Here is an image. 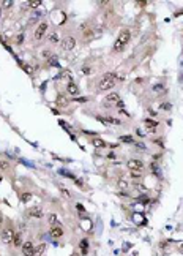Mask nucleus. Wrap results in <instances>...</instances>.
I'll list each match as a JSON object with an SVG mask.
<instances>
[{"label":"nucleus","mask_w":183,"mask_h":256,"mask_svg":"<svg viewBox=\"0 0 183 256\" xmlns=\"http://www.w3.org/2000/svg\"><path fill=\"white\" fill-rule=\"evenodd\" d=\"M14 229L11 228V226H8V228H3L2 229V233H0V240H2L5 245H8V244H11L13 242V239H14Z\"/></svg>","instance_id":"f257e3e1"},{"label":"nucleus","mask_w":183,"mask_h":256,"mask_svg":"<svg viewBox=\"0 0 183 256\" xmlns=\"http://www.w3.org/2000/svg\"><path fill=\"white\" fill-rule=\"evenodd\" d=\"M60 44H62V49L63 51H73L76 47V38L74 37H65Z\"/></svg>","instance_id":"f03ea898"},{"label":"nucleus","mask_w":183,"mask_h":256,"mask_svg":"<svg viewBox=\"0 0 183 256\" xmlns=\"http://www.w3.org/2000/svg\"><path fill=\"white\" fill-rule=\"evenodd\" d=\"M22 254L24 256H33L35 254V244L32 240H25L22 244Z\"/></svg>","instance_id":"7ed1b4c3"},{"label":"nucleus","mask_w":183,"mask_h":256,"mask_svg":"<svg viewBox=\"0 0 183 256\" xmlns=\"http://www.w3.org/2000/svg\"><path fill=\"white\" fill-rule=\"evenodd\" d=\"M129 40H131V32H129V30H126V29L120 30V33H118V38H117V43H120L122 46H126V44L129 43Z\"/></svg>","instance_id":"20e7f679"},{"label":"nucleus","mask_w":183,"mask_h":256,"mask_svg":"<svg viewBox=\"0 0 183 256\" xmlns=\"http://www.w3.org/2000/svg\"><path fill=\"white\" fill-rule=\"evenodd\" d=\"M115 86V81L114 79H101L99 81V84H98V90L99 92H106V90H109V89H112Z\"/></svg>","instance_id":"39448f33"},{"label":"nucleus","mask_w":183,"mask_h":256,"mask_svg":"<svg viewBox=\"0 0 183 256\" xmlns=\"http://www.w3.org/2000/svg\"><path fill=\"white\" fill-rule=\"evenodd\" d=\"M46 32H47V22H40L38 27L35 29V40L40 41V40L46 35Z\"/></svg>","instance_id":"423d86ee"},{"label":"nucleus","mask_w":183,"mask_h":256,"mask_svg":"<svg viewBox=\"0 0 183 256\" xmlns=\"http://www.w3.org/2000/svg\"><path fill=\"white\" fill-rule=\"evenodd\" d=\"M49 234L54 237V239H60L63 234H65V231H63V228H62V224H57V226H51V231H49Z\"/></svg>","instance_id":"0eeeda50"},{"label":"nucleus","mask_w":183,"mask_h":256,"mask_svg":"<svg viewBox=\"0 0 183 256\" xmlns=\"http://www.w3.org/2000/svg\"><path fill=\"white\" fill-rule=\"evenodd\" d=\"M126 166H128V169H144V161L131 158V160L126 161Z\"/></svg>","instance_id":"6e6552de"},{"label":"nucleus","mask_w":183,"mask_h":256,"mask_svg":"<svg viewBox=\"0 0 183 256\" xmlns=\"http://www.w3.org/2000/svg\"><path fill=\"white\" fill-rule=\"evenodd\" d=\"M27 215H29L30 218H41V217H43V209H41L40 206H33V207L29 209Z\"/></svg>","instance_id":"1a4fd4ad"},{"label":"nucleus","mask_w":183,"mask_h":256,"mask_svg":"<svg viewBox=\"0 0 183 256\" xmlns=\"http://www.w3.org/2000/svg\"><path fill=\"white\" fill-rule=\"evenodd\" d=\"M66 92H68L70 95H73V96H76V95H79V93H81L79 87H77L74 82H70V84L66 86Z\"/></svg>","instance_id":"9d476101"},{"label":"nucleus","mask_w":183,"mask_h":256,"mask_svg":"<svg viewBox=\"0 0 183 256\" xmlns=\"http://www.w3.org/2000/svg\"><path fill=\"white\" fill-rule=\"evenodd\" d=\"M117 188L120 191H126L129 188V180H126V179H118V180H117Z\"/></svg>","instance_id":"9b49d317"},{"label":"nucleus","mask_w":183,"mask_h":256,"mask_svg":"<svg viewBox=\"0 0 183 256\" xmlns=\"http://www.w3.org/2000/svg\"><path fill=\"white\" fill-rule=\"evenodd\" d=\"M144 123H145V126H147V130H148V131H155V130H156V126H158V122L153 120V119H145Z\"/></svg>","instance_id":"f8f14e48"},{"label":"nucleus","mask_w":183,"mask_h":256,"mask_svg":"<svg viewBox=\"0 0 183 256\" xmlns=\"http://www.w3.org/2000/svg\"><path fill=\"white\" fill-rule=\"evenodd\" d=\"M55 105L60 106V108H66V106H68V98H66V95H62V93H60V95L57 96Z\"/></svg>","instance_id":"ddd939ff"},{"label":"nucleus","mask_w":183,"mask_h":256,"mask_svg":"<svg viewBox=\"0 0 183 256\" xmlns=\"http://www.w3.org/2000/svg\"><path fill=\"white\" fill-rule=\"evenodd\" d=\"M98 120H101V122H108V123H112V125H120V120L118 119H114V117H101V116H98Z\"/></svg>","instance_id":"4468645a"},{"label":"nucleus","mask_w":183,"mask_h":256,"mask_svg":"<svg viewBox=\"0 0 183 256\" xmlns=\"http://www.w3.org/2000/svg\"><path fill=\"white\" fill-rule=\"evenodd\" d=\"M47 221H49L51 226H57V224H60V223H59V217H57L55 214H49V215H47Z\"/></svg>","instance_id":"2eb2a0df"},{"label":"nucleus","mask_w":183,"mask_h":256,"mask_svg":"<svg viewBox=\"0 0 183 256\" xmlns=\"http://www.w3.org/2000/svg\"><path fill=\"white\" fill-rule=\"evenodd\" d=\"M22 236H21V233H16L14 234V239H13V242H11V245H14V247H22Z\"/></svg>","instance_id":"dca6fc26"},{"label":"nucleus","mask_w":183,"mask_h":256,"mask_svg":"<svg viewBox=\"0 0 183 256\" xmlns=\"http://www.w3.org/2000/svg\"><path fill=\"white\" fill-rule=\"evenodd\" d=\"M144 174V169H129V175L133 179H141Z\"/></svg>","instance_id":"f3484780"},{"label":"nucleus","mask_w":183,"mask_h":256,"mask_svg":"<svg viewBox=\"0 0 183 256\" xmlns=\"http://www.w3.org/2000/svg\"><path fill=\"white\" fill-rule=\"evenodd\" d=\"M106 101H120V95L117 93V92H112V93H108L106 95Z\"/></svg>","instance_id":"a211bd4d"},{"label":"nucleus","mask_w":183,"mask_h":256,"mask_svg":"<svg viewBox=\"0 0 183 256\" xmlns=\"http://www.w3.org/2000/svg\"><path fill=\"white\" fill-rule=\"evenodd\" d=\"M92 144H93L96 149H103V147H106V145H108L106 142H104L103 139H99V138H95V139L92 141Z\"/></svg>","instance_id":"6ab92c4d"},{"label":"nucleus","mask_w":183,"mask_h":256,"mask_svg":"<svg viewBox=\"0 0 183 256\" xmlns=\"http://www.w3.org/2000/svg\"><path fill=\"white\" fill-rule=\"evenodd\" d=\"M44 250H46V245H44V244H40V245L35 248V254H33V256H43Z\"/></svg>","instance_id":"aec40b11"},{"label":"nucleus","mask_w":183,"mask_h":256,"mask_svg":"<svg viewBox=\"0 0 183 256\" xmlns=\"http://www.w3.org/2000/svg\"><path fill=\"white\" fill-rule=\"evenodd\" d=\"M153 90L156 92V96H161V95H164V93H166V89H164L163 86H155V87H153Z\"/></svg>","instance_id":"412c9836"},{"label":"nucleus","mask_w":183,"mask_h":256,"mask_svg":"<svg viewBox=\"0 0 183 256\" xmlns=\"http://www.w3.org/2000/svg\"><path fill=\"white\" fill-rule=\"evenodd\" d=\"M27 5H29V8H38L41 5V0H29Z\"/></svg>","instance_id":"4be33fe9"},{"label":"nucleus","mask_w":183,"mask_h":256,"mask_svg":"<svg viewBox=\"0 0 183 256\" xmlns=\"http://www.w3.org/2000/svg\"><path fill=\"white\" fill-rule=\"evenodd\" d=\"M47 40H49V43H52V44H57V43H59V35L54 32V33H51V35H49Z\"/></svg>","instance_id":"5701e85b"},{"label":"nucleus","mask_w":183,"mask_h":256,"mask_svg":"<svg viewBox=\"0 0 183 256\" xmlns=\"http://www.w3.org/2000/svg\"><path fill=\"white\" fill-rule=\"evenodd\" d=\"M30 199H32V193H29V191H27V193H22V196H21V201H22L24 204H27Z\"/></svg>","instance_id":"b1692460"},{"label":"nucleus","mask_w":183,"mask_h":256,"mask_svg":"<svg viewBox=\"0 0 183 256\" xmlns=\"http://www.w3.org/2000/svg\"><path fill=\"white\" fill-rule=\"evenodd\" d=\"M120 141H123L126 144H134V138L133 136H120Z\"/></svg>","instance_id":"393cba45"},{"label":"nucleus","mask_w":183,"mask_h":256,"mask_svg":"<svg viewBox=\"0 0 183 256\" xmlns=\"http://www.w3.org/2000/svg\"><path fill=\"white\" fill-rule=\"evenodd\" d=\"M104 79H114V81H117V73H114V71H111V73H106L103 76Z\"/></svg>","instance_id":"a878e982"},{"label":"nucleus","mask_w":183,"mask_h":256,"mask_svg":"<svg viewBox=\"0 0 183 256\" xmlns=\"http://www.w3.org/2000/svg\"><path fill=\"white\" fill-rule=\"evenodd\" d=\"M87 247H89V240H87V239H82V240H81V248H82V253H84V254L87 253Z\"/></svg>","instance_id":"bb28decb"},{"label":"nucleus","mask_w":183,"mask_h":256,"mask_svg":"<svg viewBox=\"0 0 183 256\" xmlns=\"http://www.w3.org/2000/svg\"><path fill=\"white\" fill-rule=\"evenodd\" d=\"M60 193H62V196H65V198H71L70 190H68V188H65V187H60Z\"/></svg>","instance_id":"cd10ccee"},{"label":"nucleus","mask_w":183,"mask_h":256,"mask_svg":"<svg viewBox=\"0 0 183 256\" xmlns=\"http://www.w3.org/2000/svg\"><path fill=\"white\" fill-rule=\"evenodd\" d=\"M150 169H152V172H153V174H158V175H160V169H158V165H156L155 161L150 165Z\"/></svg>","instance_id":"c85d7f7f"},{"label":"nucleus","mask_w":183,"mask_h":256,"mask_svg":"<svg viewBox=\"0 0 183 256\" xmlns=\"http://www.w3.org/2000/svg\"><path fill=\"white\" fill-rule=\"evenodd\" d=\"M0 169H2V171H7V169H10V163L8 161H0Z\"/></svg>","instance_id":"c756f323"},{"label":"nucleus","mask_w":183,"mask_h":256,"mask_svg":"<svg viewBox=\"0 0 183 256\" xmlns=\"http://www.w3.org/2000/svg\"><path fill=\"white\" fill-rule=\"evenodd\" d=\"M125 49V46H122L120 43H117L115 41V44H114V51H117V52H120V51H123Z\"/></svg>","instance_id":"7c9ffc66"},{"label":"nucleus","mask_w":183,"mask_h":256,"mask_svg":"<svg viewBox=\"0 0 183 256\" xmlns=\"http://www.w3.org/2000/svg\"><path fill=\"white\" fill-rule=\"evenodd\" d=\"M13 3H14L13 0H5V2H2V7H3V8H10Z\"/></svg>","instance_id":"2f4dec72"},{"label":"nucleus","mask_w":183,"mask_h":256,"mask_svg":"<svg viewBox=\"0 0 183 256\" xmlns=\"http://www.w3.org/2000/svg\"><path fill=\"white\" fill-rule=\"evenodd\" d=\"M41 56H43L44 59H51L52 52H51V51H47V49H46V51H43V54H41Z\"/></svg>","instance_id":"473e14b6"},{"label":"nucleus","mask_w":183,"mask_h":256,"mask_svg":"<svg viewBox=\"0 0 183 256\" xmlns=\"http://www.w3.org/2000/svg\"><path fill=\"white\" fill-rule=\"evenodd\" d=\"M161 109L169 111V109H171V103H163V105H161Z\"/></svg>","instance_id":"72a5a7b5"},{"label":"nucleus","mask_w":183,"mask_h":256,"mask_svg":"<svg viewBox=\"0 0 183 256\" xmlns=\"http://www.w3.org/2000/svg\"><path fill=\"white\" fill-rule=\"evenodd\" d=\"M22 41H24V35L21 33V35L17 37V41H16V43H17V44H22Z\"/></svg>","instance_id":"f704fd0d"},{"label":"nucleus","mask_w":183,"mask_h":256,"mask_svg":"<svg viewBox=\"0 0 183 256\" xmlns=\"http://www.w3.org/2000/svg\"><path fill=\"white\" fill-rule=\"evenodd\" d=\"M76 209H77V210H81V212H84V207H82V204H76Z\"/></svg>","instance_id":"c9c22d12"},{"label":"nucleus","mask_w":183,"mask_h":256,"mask_svg":"<svg viewBox=\"0 0 183 256\" xmlns=\"http://www.w3.org/2000/svg\"><path fill=\"white\" fill-rule=\"evenodd\" d=\"M155 142H156V144H158L160 147H164V144H163V139H156Z\"/></svg>","instance_id":"e433bc0d"},{"label":"nucleus","mask_w":183,"mask_h":256,"mask_svg":"<svg viewBox=\"0 0 183 256\" xmlns=\"http://www.w3.org/2000/svg\"><path fill=\"white\" fill-rule=\"evenodd\" d=\"M76 185H77V187H84L82 180H79V179H76Z\"/></svg>","instance_id":"4c0bfd02"},{"label":"nucleus","mask_w":183,"mask_h":256,"mask_svg":"<svg viewBox=\"0 0 183 256\" xmlns=\"http://www.w3.org/2000/svg\"><path fill=\"white\" fill-rule=\"evenodd\" d=\"M2 223H3V217L0 215V226H2Z\"/></svg>","instance_id":"58836bf2"}]
</instances>
